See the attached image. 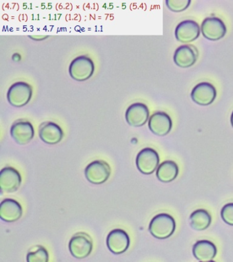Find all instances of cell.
I'll return each mask as SVG.
<instances>
[{"mask_svg":"<svg viewBox=\"0 0 233 262\" xmlns=\"http://www.w3.org/2000/svg\"><path fill=\"white\" fill-rule=\"evenodd\" d=\"M175 219L167 213L156 215L149 225V231L151 235L160 239L168 238L175 232Z\"/></svg>","mask_w":233,"mask_h":262,"instance_id":"obj_1","label":"cell"},{"mask_svg":"<svg viewBox=\"0 0 233 262\" xmlns=\"http://www.w3.org/2000/svg\"><path fill=\"white\" fill-rule=\"evenodd\" d=\"M95 65L93 60L87 55H81L73 59L69 66L71 78L77 81H84L93 75Z\"/></svg>","mask_w":233,"mask_h":262,"instance_id":"obj_2","label":"cell"},{"mask_svg":"<svg viewBox=\"0 0 233 262\" xmlns=\"http://www.w3.org/2000/svg\"><path fill=\"white\" fill-rule=\"evenodd\" d=\"M32 96V88L26 82L19 81L10 87L7 93L9 103L22 107L29 102Z\"/></svg>","mask_w":233,"mask_h":262,"instance_id":"obj_3","label":"cell"},{"mask_svg":"<svg viewBox=\"0 0 233 262\" xmlns=\"http://www.w3.org/2000/svg\"><path fill=\"white\" fill-rule=\"evenodd\" d=\"M69 248L73 257L77 259H83L87 257L93 251V241L87 233L79 232L71 237Z\"/></svg>","mask_w":233,"mask_h":262,"instance_id":"obj_4","label":"cell"},{"mask_svg":"<svg viewBox=\"0 0 233 262\" xmlns=\"http://www.w3.org/2000/svg\"><path fill=\"white\" fill-rule=\"evenodd\" d=\"M159 164L158 153L151 147L142 149L137 156V167L141 173L145 175L152 174L158 168Z\"/></svg>","mask_w":233,"mask_h":262,"instance_id":"obj_5","label":"cell"},{"mask_svg":"<svg viewBox=\"0 0 233 262\" xmlns=\"http://www.w3.org/2000/svg\"><path fill=\"white\" fill-rule=\"evenodd\" d=\"M111 174V168L104 161L92 162L85 169L86 178L92 184H101L105 182Z\"/></svg>","mask_w":233,"mask_h":262,"instance_id":"obj_6","label":"cell"},{"mask_svg":"<svg viewBox=\"0 0 233 262\" xmlns=\"http://www.w3.org/2000/svg\"><path fill=\"white\" fill-rule=\"evenodd\" d=\"M202 34L209 40H220L226 34L227 29L224 23L218 17H208L202 23Z\"/></svg>","mask_w":233,"mask_h":262,"instance_id":"obj_7","label":"cell"},{"mask_svg":"<svg viewBox=\"0 0 233 262\" xmlns=\"http://www.w3.org/2000/svg\"><path fill=\"white\" fill-rule=\"evenodd\" d=\"M216 89L208 82H202L192 90L191 97L195 103L199 105H209L216 99Z\"/></svg>","mask_w":233,"mask_h":262,"instance_id":"obj_8","label":"cell"},{"mask_svg":"<svg viewBox=\"0 0 233 262\" xmlns=\"http://www.w3.org/2000/svg\"><path fill=\"white\" fill-rule=\"evenodd\" d=\"M107 246L110 251L116 255L123 253L130 245V236L122 229H116L110 231L107 237Z\"/></svg>","mask_w":233,"mask_h":262,"instance_id":"obj_9","label":"cell"},{"mask_svg":"<svg viewBox=\"0 0 233 262\" xmlns=\"http://www.w3.org/2000/svg\"><path fill=\"white\" fill-rule=\"evenodd\" d=\"M200 30L197 22L192 20H183L176 28V38L179 42L187 44L193 42L199 37Z\"/></svg>","mask_w":233,"mask_h":262,"instance_id":"obj_10","label":"cell"},{"mask_svg":"<svg viewBox=\"0 0 233 262\" xmlns=\"http://www.w3.org/2000/svg\"><path fill=\"white\" fill-rule=\"evenodd\" d=\"M149 110L148 106L141 102L131 104L125 113L126 122L130 126L140 127L144 126L149 120Z\"/></svg>","mask_w":233,"mask_h":262,"instance_id":"obj_11","label":"cell"},{"mask_svg":"<svg viewBox=\"0 0 233 262\" xmlns=\"http://www.w3.org/2000/svg\"><path fill=\"white\" fill-rule=\"evenodd\" d=\"M172 127L173 121L166 113L156 112L149 118V128L153 134L157 136H165L171 132Z\"/></svg>","mask_w":233,"mask_h":262,"instance_id":"obj_12","label":"cell"},{"mask_svg":"<svg viewBox=\"0 0 233 262\" xmlns=\"http://www.w3.org/2000/svg\"><path fill=\"white\" fill-rule=\"evenodd\" d=\"M11 135L14 140L20 145H26L34 138V129L28 121H16L11 126Z\"/></svg>","mask_w":233,"mask_h":262,"instance_id":"obj_13","label":"cell"},{"mask_svg":"<svg viewBox=\"0 0 233 262\" xmlns=\"http://www.w3.org/2000/svg\"><path fill=\"white\" fill-rule=\"evenodd\" d=\"M22 177L17 169L5 167L0 172V188L3 192H13L19 188Z\"/></svg>","mask_w":233,"mask_h":262,"instance_id":"obj_14","label":"cell"},{"mask_svg":"<svg viewBox=\"0 0 233 262\" xmlns=\"http://www.w3.org/2000/svg\"><path fill=\"white\" fill-rule=\"evenodd\" d=\"M198 51L193 45H182L176 50L174 61L178 67L189 68L197 60Z\"/></svg>","mask_w":233,"mask_h":262,"instance_id":"obj_15","label":"cell"},{"mask_svg":"<svg viewBox=\"0 0 233 262\" xmlns=\"http://www.w3.org/2000/svg\"><path fill=\"white\" fill-rule=\"evenodd\" d=\"M23 210L19 203L12 199H6L0 205V218L8 223L15 222L21 218Z\"/></svg>","mask_w":233,"mask_h":262,"instance_id":"obj_16","label":"cell"},{"mask_svg":"<svg viewBox=\"0 0 233 262\" xmlns=\"http://www.w3.org/2000/svg\"><path fill=\"white\" fill-rule=\"evenodd\" d=\"M39 136L48 144H56L63 138V131L58 124L52 122L43 123L39 128Z\"/></svg>","mask_w":233,"mask_h":262,"instance_id":"obj_17","label":"cell"},{"mask_svg":"<svg viewBox=\"0 0 233 262\" xmlns=\"http://www.w3.org/2000/svg\"><path fill=\"white\" fill-rule=\"evenodd\" d=\"M193 255L200 261H209L214 259L217 255L216 246L210 241L202 239L198 241L194 245Z\"/></svg>","mask_w":233,"mask_h":262,"instance_id":"obj_18","label":"cell"},{"mask_svg":"<svg viewBox=\"0 0 233 262\" xmlns=\"http://www.w3.org/2000/svg\"><path fill=\"white\" fill-rule=\"evenodd\" d=\"M179 174V167L177 164L173 161L163 162L157 168L156 176L159 181L171 182L177 178Z\"/></svg>","mask_w":233,"mask_h":262,"instance_id":"obj_19","label":"cell"},{"mask_svg":"<svg viewBox=\"0 0 233 262\" xmlns=\"http://www.w3.org/2000/svg\"><path fill=\"white\" fill-rule=\"evenodd\" d=\"M189 219L191 227L197 231L205 230L211 223V216L204 209L194 211Z\"/></svg>","mask_w":233,"mask_h":262,"instance_id":"obj_20","label":"cell"},{"mask_svg":"<svg viewBox=\"0 0 233 262\" xmlns=\"http://www.w3.org/2000/svg\"><path fill=\"white\" fill-rule=\"evenodd\" d=\"M49 254L44 247H39L34 252H30L27 255V262H48Z\"/></svg>","mask_w":233,"mask_h":262,"instance_id":"obj_21","label":"cell"},{"mask_svg":"<svg viewBox=\"0 0 233 262\" xmlns=\"http://www.w3.org/2000/svg\"><path fill=\"white\" fill-rule=\"evenodd\" d=\"M167 7L172 11L176 12H183L189 7L190 0H167L165 2Z\"/></svg>","mask_w":233,"mask_h":262,"instance_id":"obj_22","label":"cell"},{"mask_svg":"<svg viewBox=\"0 0 233 262\" xmlns=\"http://www.w3.org/2000/svg\"><path fill=\"white\" fill-rule=\"evenodd\" d=\"M221 216L225 223L233 226V203H229L223 207Z\"/></svg>","mask_w":233,"mask_h":262,"instance_id":"obj_23","label":"cell"},{"mask_svg":"<svg viewBox=\"0 0 233 262\" xmlns=\"http://www.w3.org/2000/svg\"><path fill=\"white\" fill-rule=\"evenodd\" d=\"M230 122L231 124H232V126L233 127V112L232 113V115H231Z\"/></svg>","mask_w":233,"mask_h":262,"instance_id":"obj_24","label":"cell"},{"mask_svg":"<svg viewBox=\"0 0 233 262\" xmlns=\"http://www.w3.org/2000/svg\"><path fill=\"white\" fill-rule=\"evenodd\" d=\"M200 262H216V261H213V260H211V261H200Z\"/></svg>","mask_w":233,"mask_h":262,"instance_id":"obj_25","label":"cell"}]
</instances>
